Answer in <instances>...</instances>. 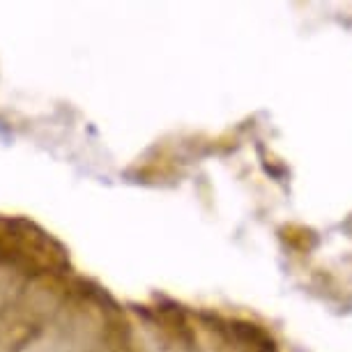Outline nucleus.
Segmentation results:
<instances>
[{"mask_svg": "<svg viewBox=\"0 0 352 352\" xmlns=\"http://www.w3.org/2000/svg\"><path fill=\"white\" fill-rule=\"evenodd\" d=\"M281 240L295 251H309L316 244V235H314V230L307 228V226L290 223L281 230Z\"/></svg>", "mask_w": 352, "mask_h": 352, "instance_id": "nucleus-2", "label": "nucleus"}, {"mask_svg": "<svg viewBox=\"0 0 352 352\" xmlns=\"http://www.w3.org/2000/svg\"><path fill=\"white\" fill-rule=\"evenodd\" d=\"M210 329L230 352H281L274 334L249 318L214 314Z\"/></svg>", "mask_w": 352, "mask_h": 352, "instance_id": "nucleus-1", "label": "nucleus"}]
</instances>
